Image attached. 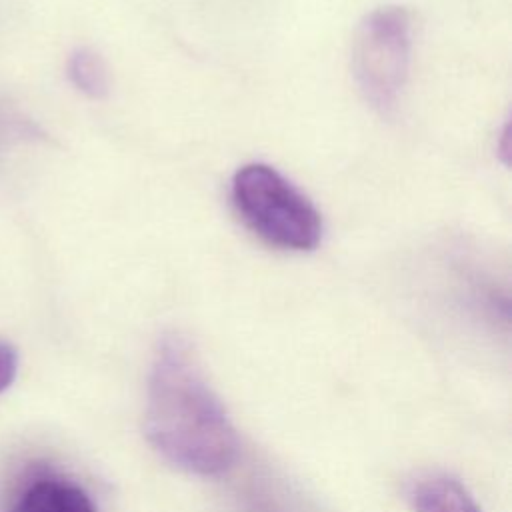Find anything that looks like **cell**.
<instances>
[{
    "label": "cell",
    "instance_id": "cell-1",
    "mask_svg": "<svg viewBox=\"0 0 512 512\" xmlns=\"http://www.w3.org/2000/svg\"><path fill=\"white\" fill-rule=\"evenodd\" d=\"M144 432L166 462L196 476H220L238 456L228 412L182 334H166L154 354Z\"/></svg>",
    "mask_w": 512,
    "mask_h": 512
},
{
    "label": "cell",
    "instance_id": "cell-2",
    "mask_svg": "<svg viewBox=\"0 0 512 512\" xmlns=\"http://www.w3.org/2000/svg\"><path fill=\"white\" fill-rule=\"evenodd\" d=\"M232 202L242 220L270 246L314 250L322 240V218L314 204L276 168L252 162L232 178Z\"/></svg>",
    "mask_w": 512,
    "mask_h": 512
},
{
    "label": "cell",
    "instance_id": "cell-3",
    "mask_svg": "<svg viewBox=\"0 0 512 512\" xmlns=\"http://www.w3.org/2000/svg\"><path fill=\"white\" fill-rule=\"evenodd\" d=\"M410 16L400 6L370 12L358 26L352 48V74L364 100L390 114L408 78Z\"/></svg>",
    "mask_w": 512,
    "mask_h": 512
},
{
    "label": "cell",
    "instance_id": "cell-4",
    "mask_svg": "<svg viewBox=\"0 0 512 512\" xmlns=\"http://www.w3.org/2000/svg\"><path fill=\"white\" fill-rule=\"evenodd\" d=\"M8 512H96V506L78 484L62 478H40L24 490Z\"/></svg>",
    "mask_w": 512,
    "mask_h": 512
},
{
    "label": "cell",
    "instance_id": "cell-5",
    "mask_svg": "<svg viewBox=\"0 0 512 512\" xmlns=\"http://www.w3.org/2000/svg\"><path fill=\"white\" fill-rule=\"evenodd\" d=\"M410 502L416 512H482L468 488L448 474H430L414 482Z\"/></svg>",
    "mask_w": 512,
    "mask_h": 512
},
{
    "label": "cell",
    "instance_id": "cell-6",
    "mask_svg": "<svg viewBox=\"0 0 512 512\" xmlns=\"http://www.w3.org/2000/svg\"><path fill=\"white\" fill-rule=\"evenodd\" d=\"M66 72L70 82L76 86V90H80L88 98L100 100L110 90L108 68L102 56L92 48H76L68 56Z\"/></svg>",
    "mask_w": 512,
    "mask_h": 512
},
{
    "label": "cell",
    "instance_id": "cell-7",
    "mask_svg": "<svg viewBox=\"0 0 512 512\" xmlns=\"http://www.w3.org/2000/svg\"><path fill=\"white\" fill-rule=\"evenodd\" d=\"M18 352L12 344L0 340V392H4L16 378Z\"/></svg>",
    "mask_w": 512,
    "mask_h": 512
}]
</instances>
